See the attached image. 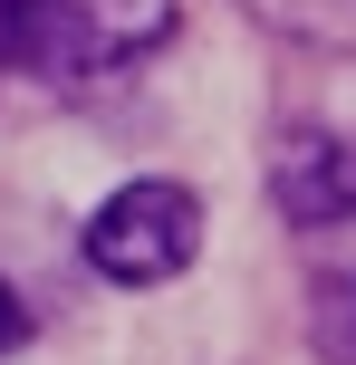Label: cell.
I'll list each match as a JSON object with an SVG mask.
<instances>
[{
  "instance_id": "obj_5",
  "label": "cell",
  "mask_w": 356,
  "mask_h": 365,
  "mask_svg": "<svg viewBox=\"0 0 356 365\" xmlns=\"http://www.w3.org/2000/svg\"><path fill=\"white\" fill-rule=\"evenodd\" d=\"M19 336H29V308H19L10 279H0V356H19Z\"/></svg>"
},
{
  "instance_id": "obj_4",
  "label": "cell",
  "mask_w": 356,
  "mask_h": 365,
  "mask_svg": "<svg viewBox=\"0 0 356 365\" xmlns=\"http://www.w3.org/2000/svg\"><path fill=\"white\" fill-rule=\"evenodd\" d=\"M250 19H270L299 48H356V0H250Z\"/></svg>"
},
{
  "instance_id": "obj_3",
  "label": "cell",
  "mask_w": 356,
  "mask_h": 365,
  "mask_svg": "<svg viewBox=\"0 0 356 365\" xmlns=\"http://www.w3.org/2000/svg\"><path fill=\"white\" fill-rule=\"evenodd\" d=\"M270 192H280V212L299 221V231L347 221V212H356V145L327 135V125L280 135V154H270Z\"/></svg>"
},
{
  "instance_id": "obj_2",
  "label": "cell",
  "mask_w": 356,
  "mask_h": 365,
  "mask_svg": "<svg viewBox=\"0 0 356 365\" xmlns=\"http://www.w3.org/2000/svg\"><path fill=\"white\" fill-rule=\"evenodd\" d=\"M193 259H203V202H193V182L145 173L87 221V269L116 279V289H164Z\"/></svg>"
},
{
  "instance_id": "obj_1",
  "label": "cell",
  "mask_w": 356,
  "mask_h": 365,
  "mask_svg": "<svg viewBox=\"0 0 356 365\" xmlns=\"http://www.w3.org/2000/svg\"><path fill=\"white\" fill-rule=\"evenodd\" d=\"M183 0H0V77L106 87L173 38Z\"/></svg>"
}]
</instances>
